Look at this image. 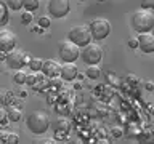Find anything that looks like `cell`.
I'll return each instance as SVG.
<instances>
[{
  "label": "cell",
  "mask_w": 154,
  "mask_h": 144,
  "mask_svg": "<svg viewBox=\"0 0 154 144\" xmlns=\"http://www.w3.org/2000/svg\"><path fill=\"white\" fill-rule=\"evenodd\" d=\"M60 69L61 66L58 64V62L55 59H47L42 62V74L45 77H50V79H55V77L60 75Z\"/></svg>",
  "instance_id": "obj_11"
},
{
  "label": "cell",
  "mask_w": 154,
  "mask_h": 144,
  "mask_svg": "<svg viewBox=\"0 0 154 144\" xmlns=\"http://www.w3.org/2000/svg\"><path fill=\"white\" fill-rule=\"evenodd\" d=\"M32 21V11H26V13H23V16H21V22L23 24H31Z\"/></svg>",
  "instance_id": "obj_23"
},
{
  "label": "cell",
  "mask_w": 154,
  "mask_h": 144,
  "mask_svg": "<svg viewBox=\"0 0 154 144\" xmlns=\"http://www.w3.org/2000/svg\"><path fill=\"white\" fill-rule=\"evenodd\" d=\"M42 59H37V58H34V59H31V61H29L27 62V64H29V69H32L34 72H37V70H40L42 69Z\"/></svg>",
  "instance_id": "obj_19"
},
{
  "label": "cell",
  "mask_w": 154,
  "mask_h": 144,
  "mask_svg": "<svg viewBox=\"0 0 154 144\" xmlns=\"http://www.w3.org/2000/svg\"><path fill=\"white\" fill-rule=\"evenodd\" d=\"M109 32H111L109 21H106L103 18H98V19H93V21H91V24H90L91 38H95V40H104V38L109 35Z\"/></svg>",
  "instance_id": "obj_5"
},
{
  "label": "cell",
  "mask_w": 154,
  "mask_h": 144,
  "mask_svg": "<svg viewBox=\"0 0 154 144\" xmlns=\"http://www.w3.org/2000/svg\"><path fill=\"white\" fill-rule=\"evenodd\" d=\"M144 88H146V90H149V91H152V90H154V85L151 83V82H148V83L144 85Z\"/></svg>",
  "instance_id": "obj_28"
},
{
  "label": "cell",
  "mask_w": 154,
  "mask_h": 144,
  "mask_svg": "<svg viewBox=\"0 0 154 144\" xmlns=\"http://www.w3.org/2000/svg\"><path fill=\"white\" fill-rule=\"evenodd\" d=\"M152 91H154V90H152Z\"/></svg>",
  "instance_id": "obj_34"
},
{
  "label": "cell",
  "mask_w": 154,
  "mask_h": 144,
  "mask_svg": "<svg viewBox=\"0 0 154 144\" xmlns=\"http://www.w3.org/2000/svg\"><path fill=\"white\" fill-rule=\"evenodd\" d=\"M56 130H58V133H64L66 134L67 131H69V123H67V120H60Z\"/></svg>",
  "instance_id": "obj_20"
},
{
  "label": "cell",
  "mask_w": 154,
  "mask_h": 144,
  "mask_svg": "<svg viewBox=\"0 0 154 144\" xmlns=\"http://www.w3.org/2000/svg\"><path fill=\"white\" fill-rule=\"evenodd\" d=\"M98 2H103V0H98Z\"/></svg>",
  "instance_id": "obj_33"
},
{
  "label": "cell",
  "mask_w": 154,
  "mask_h": 144,
  "mask_svg": "<svg viewBox=\"0 0 154 144\" xmlns=\"http://www.w3.org/2000/svg\"><path fill=\"white\" fill-rule=\"evenodd\" d=\"M2 115H3V112H2V110H0V118H2Z\"/></svg>",
  "instance_id": "obj_30"
},
{
  "label": "cell",
  "mask_w": 154,
  "mask_h": 144,
  "mask_svg": "<svg viewBox=\"0 0 154 144\" xmlns=\"http://www.w3.org/2000/svg\"><path fill=\"white\" fill-rule=\"evenodd\" d=\"M40 7V0H24L23 8H26V11H35Z\"/></svg>",
  "instance_id": "obj_15"
},
{
  "label": "cell",
  "mask_w": 154,
  "mask_h": 144,
  "mask_svg": "<svg viewBox=\"0 0 154 144\" xmlns=\"http://www.w3.org/2000/svg\"><path fill=\"white\" fill-rule=\"evenodd\" d=\"M16 35H14L13 32L10 31H2L0 32V51L3 53H8L14 50V46H16Z\"/></svg>",
  "instance_id": "obj_9"
},
{
  "label": "cell",
  "mask_w": 154,
  "mask_h": 144,
  "mask_svg": "<svg viewBox=\"0 0 154 144\" xmlns=\"http://www.w3.org/2000/svg\"><path fill=\"white\" fill-rule=\"evenodd\" d=\"M87 77L88 79H91V80H96V79H100V75H101V70H100V67L96 66V64H91V66H88L87 67Z\"/></svg>",
  "instance_id": "obj_14"
},
{
  "label": "cell",
  "mask_w": 154,
  "mask_h": 144,
  "mask_svg": "<svg viewBox=\"0 0 154 144\" xmlns=\"http://www.w3.org/2000/svg\"><path fill=\"white\" fill-rule=\"evenodd\" d=\"M26 123H27V128L31 130V133L43 134L50 128V117L43 110H34V112L29 114Z\"/></svg>",
  "instance_id": "obj_1"
},
{
  "label": "cell",
  "mask_w": 154,
  "mask_h": 144,
  "mask_svg": "<svg viewBox=\"0 0 154 144\" xmlns=\"http://www.w3.org/2000/svg\"><path fill=\"white\" fill-rule=\"evenodd\" d=\"M67 40L75 43L79 48L88 45V43L91 42L90 27H87V26H74V27H71V31L67 32Z\"/></svg>",
  "instance_id": "obj_3"
},
{
  "label": "cell",
  "mask_w": 154,
  "mask_h": 144,
  "mask_svg": "<svg viewBox=\"0 0 154 144\" xmlns=\"http://www.w3.org/2000/svg\"><path fill=\"white\" fill-rule=\"evenodd\" d=\"M23 3H24V0H7V7L10 10H13V11L21 10L23 8Z\"/></svg>",
  "instance_id": "obj_17"
},
{
  "label": "cell",
  "mask_w": 154,
  "mask_h": 144,
  "mask_svg": "<svg viewBox=\"0 0 154 144\" xmlns=\"http://www.w3.org/2000/svg\"><path fill=\"white\" fill-rule=\"evenodd\" d=\"M26 72L21 70V69H18L16 72H14V75H13V80H14V83H18V85H24L26 83Z\"/></svg>",
  "instance_id": "obj_16"
},
{
  "label": "cell",
  "mask_w": 154,
  "mask_h": 144,
  "mask_svg": "<svg viewBox=\"0 0 154 144\" xmlns=\"http://www.w3.org/2000/svg\"><path fill=\"white\" fill-rule=\"evenodd\" d=\"M77 74H79V70H77V66L74 64V62H64V64L61 66V69H60L61 79L66 80V82L74 80L77 77Z\"/></svg>",
  "instance_id": "obj_12"
},
{
  "label": "cell",
  "mask_w": 154,
  "mask_h": 144,
  "mask_svg": "<svg viewBox=\"0 0 154 144\" xmlns=\"http://www.w3.org/2000/svg\"><path fill=\"white\" fill-rule=\"evenodd\" d=\"M152 32H154V27H152ZM152 35H154V34H152Z\"/></svg>",
  "instance_id": "obj_32"
},
{
  "label": "cell",
  "mask_w": 154,
  "mask_h": 144,
  "mask_svg": "<svg viewBox=\"0 0 154 144\" xmlns=\"http://www.w3.org/2000/svg\"><path fill=\"white\" fill-rule=\"evenodd\" d=\"M132 27L138 34L149 32L154 27V14L146 10H138L132 14Z\"/></svg>",
  "instance_id": "obj_2"
},
{
  "label": "cell",
  "mask_w": 154,
  "mask_h": 144,
  "mask_svg": "<svg viewBox=\"0 0 154 144\" xmlns=\"http://www.w3.org/2000/svg\"><path fill=\"white\" fill-rule=\"evenodd\" d=\"M128 46L130 48H138V40L137 38H132V40L128 42Z\"/></svg>",
  "instance_id": "obj_27"
},
{
  "label": "cell",
  "mask_w": 154,
  "mask_h": 144,
  "mask_svg": "<svg viewBox=\"0 0 154 144\" xmlns=\"http://www.w3.org/2000/svg\"><path fill=\"white\" fill-rule=\"evenodd\" d=\"M138 40V48L143 53H154V35L149 32H143L140 34Z\"/></svg>",
  "instance_id": "obj_10"
},
{
  "label": "cell",
  "mask_w": 154,
  "mask_h": 144,
  "mask_svg": "<svg viewBox=\"0 0 154 144\" xmlns=\"http://www.w3.org/2000/svg\"><path fill=\"white\" fill-rule=\"evenodd\" d=\"M111 134H112L114 138H120V136H122V130H120V128H112V130H111Z\"/></svg>",
  "instance_id": "obj_26"
},
{
  "label": "cell",
  "mask_w": 154,
  "mask_h": 144,
  "mask_svg": "<svg viewBox=\"0 0 154 144\" xmlns=\"http://www.w3.org/2000/svg\"><path fill=\"white\" fill-rule=\"evenodd\" d=\"M141 5L146 10H154V0H141Z\"/></svg>",
  "instance_id": "obj_25"
},
{
  "label": "cell",
  "mask_w": 154,
  "mask_h": 144,
  "mask_svg": "<svg viewBox=\"0 0 154 144\" xmlns=\"http://www.w3.org/2000/svg\"><path fill=\"white\" fill-rule=\"evenodd\" d=\"M23 118V112L21 109H16V107H10L7 110V120L10 122H19Z\"/></svg>",
  "instance_id": "obj_13"
},
{
  "label": "cell",
  "mask_w": 154,
  "mask_h": 144,
  "mask_svg": "<svg viewBox=\"0 0 154 144\" xmlns=\"http://www.w3.org/2000/svg\"><path fill=\"white\" fill-rule=\"evenodd\" d=\"M58 53H60V58L63 59V62H74V61H77V58H80L79 46L75 43H72L71 40L61 42Z\"/></svg>",
  "instance_id": "obj_6"
},
{
  "label": "cell",
  "mask_w": 154,
  "mask_h": 144,
  "mask_svg": "<svg viewBox=\"0 0 154 144\" xmlns=\"http://www.w3.org/2000/svg\"><path fill=\"white\" fill-rule=\"evenodd\" d=\"M37 83V75H35V72H32V74H27L26 75V85L29 86H35Z\"/></svg>",
  "instance_id": "obj_21"
},
{
  "label": "cell",
  "mask_w": 154,
  "mask_h": 144,
  "mask_svg": "<svg viewBox=\"0 0 154 144\" xmlns=\"http://www.w3.org/2000/svg\"><path fill=\"white\" fill-rule=\"evenodd\" d=\"M50 22H51V21H50V18H48V16H42V18H38V26L43 27V29L50 26Z\"/></svg>",
  "instance_id": "obj_24"
},
{
  "label": "cell",
  "mask_w": 154,
  "mask_h": 144,
  "mask_svg": "<svg viewBox=\"0 0 154 144\" xmlns=\"http://www.w3.org/2000/svg\"><path fill=\"white\" fill-rule=\"evenodd\" d=\"M5 61H7L10 69H23V67L29 62L27 56L24 55L23 51H19V50L8 51L7 55H5Z\"/></svg>",
  "instance_id": "obj_8"
},
{
  "label": "cell",
  "mask_w": 154,
  "mask_h": 144,
  "mask_svg": "<svg viewBox=\"0 0 154 144\" xmlns=\"http://www.w3.org/2000/svg\"><path fill=\"white\" fill-rule=\"evenodd\" d=\"M79 2H85V0H79Z\"/></svg>",
  "instance_id": "obj_31"
},
{
  "label": "cell",
  "mask_w": 154,
  "mask_h": 144,
  "mask_svg": "<svg viewBox=\"0 0 154 144\" xmlns=\"http://www.w3.org/2000/svg\"><path fill=\"white\" fill-rule=\"evenodd\" d=\"M0 141H3V142H19V138L16 136V134H13V133H10L8 136H3V138H0Z\"/></svg>",
  "instance_id": "obj_22"
},
{
  "label": "cell",
  "mask_w": 154,
  "mask_h": 144,
  "mask_svg": "<svg viewBox=\"0 0 154 144\" xmlns=\"http://www.w3.org/2000/svg\"><path fill=\"white\" fill-rule=\"evenodd\" d=\"M7 18H8V7L7 3L0 2V24L7 22Z\"/></svg>",
  "instance_id": "obj_18"
},
{
  "label": "cell",
  "mask_w": 154,
  "mask_h": 144,
  "mask_svg": "<svg viewBox=\"0 0 154 144\" xmlns=\"http://www.w3.org/2000/svg\"><path fill=\"white\" fill-rule=\"evenodd\" d=\"M47 8L51 18H64L71 10V0H48Z\"/></svg>",
  "instance_id": "obj_7"
},
{
  "label": "cell",
  "mask_w": 154,
  "mask_h": 144,
  "mask_svg": "<svg viewBox=\"0 0 154 144\" xmlns=\"http://www.w3.org/2000/svg\"><path fill=\"white\" fill-rule=\"evenodd\" d=\"M80 58L82 61L85 62L87 66H91V64H98L103 58V50H101L100 45L96 43H88V45L84 46V50L80 51Z\"/></svg>",
  "instance_id": "obj_4"
},
{
  "label": "cell",
  "mask_w": 154,
  "mask_h": 144,
  "mask_svg": "<svg viewBox=\"0 0 154 144\" xmlns=\"http://www.w3.org/2000/svg\"><path fill=\"white\" fill-rule=\"evenodd\" d=\"M5 55H7V53L0 51V61H5Z\"/></svg>",
  "instance_id": "obj_29"
}]
</instances>
